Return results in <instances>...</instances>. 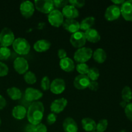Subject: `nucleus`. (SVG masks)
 Returning <instances> with one entry per match:
<instances>
[{"label": "nucleus", "instance_id": "obj_6", "mask_svg": "<svg viewBox=\"0 0 132 132\" xmlns=\"http://www.w3.org/2000/svg\"><path fill=\"white\" fill-rule=\"evenodd\" d=\"M48 21L52 26L54 27H59L64 21V16L60 10L54 9L48 15Z\"/></svg>", "mask_w": 132, "mask_h": 132}, {"label": "nucleus", "instance_id": "obj_15", "mask_svg": "<svg viewBox=\"0 0 132 132\" xmlns=\"http://www.w3.org/2000/svg\"><path fill=\"white\" fill-rule=\"evenodd\" d=\"M90 80L86 75H79L76 76L73 81V85L76 89L84 90L88 87Z\"/></svg>", "mask_w": 132, "mask_h": 132}, {"label": "nucleus", "instance_id": "obj_34", "mask_svg": "<svg viewBox=\"0 0 132 132\" xmlns=\"http://www.w3.org/2000/svg\"><path fill=\"white\" fill-rule=\"evenodd\" d=\"M68 3L77 9V8L82 7L85 5V1L84 0H70L68 1Z\"/></svg>", "mask_w": 132, "mask_h": 132}, {"label": "nucleus", "instance_id": "obj_17", "mask_svg": "<svg viewBox=\"0 0 132 132\" xmlns=\"http://www.w3.org/2000/svg\"><path fill=\"white\" fill-rule=\"evenodd\" d=\"M61 12L64 18H67V19H74L75 18H78L79 15L77 9L70 5H68L63 8Z\"/></svg>", "mask_w": 132, "mask_h": 132}, {"label": "nucleus", "instance_id": "obj_31", "mask_svg": "<svg viewBox=\"0 0 132 132\" xmlns=\"http://www.w3.org/2000/svg\"><path fill=\"white\" fill-rule=\"evenodd\" d=\"M11 51L8 47H0V60H6L10 57Z\"/></svg>", "mask_w": 132, "mask_h": 132}, {"label": "nucleus", "instance_id": "obj_39", "mask_svg": "<svg viewBox=\"0 0 132 132\" xmlns=\"http://www.w3.org/2000/svg\"><path fill=\"white\" fill-rule=\"evenodd\" d=\"M89 89L92 91H97L99 88V85L97 81H90L88 86Z\"/></svg>", "mask_w": 132, "mask_h": 132}, {"label": "nucleus", "instance_id": "obj_2", "mask_svg": "<svg viewBox=\"0 0 132 132\" xmlns=\"http://www.w3.org/2000/svg\"><path fill=\"white\" fill-rule=\"evenodd\" d=\"M12 45L14 51L19 55H27L30 50V45L24 38L15 39Z\"/></svg>", "mask_w": 132, "mask_h": 132}, {"label": "nucleus", "instance_id": "obj_23", "mask_svg": "<svg viewBox=\"0 0 132 132\" xmlns=\"http://www.w3.org/2000/svg\"><path fill=\"white\" fill-rule=\"evenodd\" d=\"M27 111L23 106L18 105L14 107L12 112V116L18 120H22L27 116Z\"/></svg>", "mask_w": 132, "mask_h": 132}, {"label": "nucleus", "instance_id": "obj_19", "mask_svg": "<svg viewBox=\"0 0 132 132\" xmlns=\"http://www.w3.org/2000/svg\"><path fill=\"white\" fill-rule=\"evenodd\" d=\"M84 33H85L86 40L89 42L95 43H97L100 41V34L98 32V31L94 28H90V29L87 30Z\"/></svg>", "mask_w": 132, "mask_h": 132}, {"label": "nucleus", "instance_id": "obj_46", "mask_svg": "<svg viewBox=\"0 0 132 132\" xmlns=\"http://www.w3.org/2000/svg\"><path fill=\"white\" fill-rule=\"evenodd\" d=\"M1 118H0V126H1Z\"/></svg>", "mask_w": 132, "mask_h": 132}, {"label": "nucleus", "instance_id": "obj_4", "mask_svg": "<svg viewBox=\"0 0 132 132\" xmlns=\"http://www.w3.org/2000/svg\"><path fill=\"white\" fill-rule=\"evenodd\" d=\"M15 40V36L11 29L4 28L0 32V45L2 47H8L12 45Z\"/></svg>", "mask_w": 132, "mask_h": 132}, {"label": "nucleus", "instance_id": "obj_32", "mask_svg": "<svg viewBox=\"0 0 132 132\" xmlns=\"http://www.w3.org/2000/svg\"><path fill=\"white\" fill-rule=\"evenodd\" d=\"M108 122L106 119H101L96 126L97 132H104L108 128Z\"/></svg>", "mask_w": 132, "mask_h": 132}, {"label": "nucleus", "instance_id": "obj_14", "mask_svg": "<svg viewBox=\"0 0 132 132\" xmlns=\"http://www.w3.org/2000/svg\"><path fill=\"white\" fill-rule=\"evenodd\" d=\"M68 104V101L65 98H60L55 99L50 105V110L54 113H59L63 112Z\"/></svg>", "mask_w": 132, "mask_h": 132}, {"label": "nucleus", "instance_id": "obj_20", "mask_svg": "<svg viewBox=\"0 0 132 132\" xmlns=\"http://www.w3.org/2000/svg\"><path fill=\"white\" fill-rule=\"evenodd\" d=\"M51 46L50 41L46 39H40L36 41L34 45V49L37 52H44L49 50Z\"/></svg>", "mask_w": 132, "mask_h": 132}, {"label": "nucleus", "instance_id": "obj_9", "mask_svg": "<svg viewBox=\"0 0 132 132\" xmlns=\"http://www.w3.org/2000/svg\"><path fill=\"white\" fill-rule=\"evenodd\" d=\"M29 64L26 59L22 57H18L14 60V68L19 74H24L28 72Z\"/></svg>", "mask_w": 132, "mask_h": 132}, {"label": "nucleus", "instance_id": "obj_47", "mask_svg": "<svg viewBox=\"0 0 132 132\" xmlns=\"http://www.w3.org/2000/svg\"><path fill=\"white\" fill-rule=\"evenodd\" d=\"M120 132H126V131H125V130H121Z\"/></svg>", "mask_w": 132, "mask_h": 132}, {"label": "nucleus", "instance_id": "obj_18", "mask_svg": "<svg viewBox=\"0 0 132 132\" xmlns=\"http://www.w3.org/2000/svg\"><path fill=\"white\" fill-rule=\"evenodd\" d=\"M63 127L64 132H77L78 131L77 122L72 117H67L64 120Z\"/></svg>", "mask_w": 132, "mask_h": 132}, {"label": "nucleus", "instance_id": "obj_22", "mask_svg": "<svg viewBox=\"0 0 132 132\" xmlns=\"http://www.w3.org/2000/svg\"><path fill=\"white\" fill-rule=\"evenodd\" d=\"M82 127L84 130L87 132H93L96 130L97 124L94 119L90 117L82 119L81 121Z\"/></svg>", "mask_w": 132, "mask_h": 132}, {"label": "nucleus", "instance_id": "obj_16", "mask_svg": "<svg viewBox=\"0 0 132 132\" xmlns=\"http://www.w3.org/2000/svg\"><path fill=\"white\" fill-rule=\"evenodd\" d=\"M62 25L64 30L72 34L80 30V23L76 19H65Z\"/></svg>", "mask_w": 132, "mask_h": 132}, {"label": "nucleus", "instance_id": "obj_27", "mask_svg": "<svg viewBox=\"0 0 132 132\" xmlns=\"http://www.w3.org/2000/svg\"><path fill=\"white\" fill-rule=\"evenodd\" d=\"M122 99L126 103H130L132 99V91L129 86H126L123 88L122 90Z\"/></svg>", "mask_w": 132, "mask_h": 132}, {"label": "nucleus", "instance_id": "obj_37", "mask_svg": "<svg viewBox=\"0 0 132 132\" xmlns=\"http://www.w3.org/2000/svg\"><path fill=\"white\" fill-rule=\"evenodd\" d=\"M53 3H54V7L55 6V7L59 9V8H64V6L68 5V1H66V0H54Z\"/></svg>", "mask_w": 132, "mask_h": 132}, {"label": "nucleus", "instance_id": "obj_49", "mask_svg": "<svg viewBox=\"0 0 132 132\" xmlns=\"http://www.w3.org/2000/svg\"><path fill=\"white\" fill-rule=\"evenodd\" d=\"M0 46H1V45H0Z\"/></svg>", "mask_w": 132, "mask_h": 132}, {"label": "nucleus", "instance_id": "obj_44", "mask_svg": "<svg viewBox=\"0 0 132 132\" xmlns=\"http://www.w3.org/2000/svg\"><path fill=\"white\" fill-rule=\"evenodd\" d=\"M125 1H124V0H112V2L113 3V5H117V6L119 5H122Z\"/></svg>", "mask_w": 132, "mask_h": 132}, {"label": "nucleus", "instance_id": "obj_25", "mask_svg": "<svg viewBox=\"0 0 132 132\" xmlns=\"http://www.w3.org/2000/svg\"><path fill=\"white\" fill-rule=\"evenodd\" d=\"M95 19L92 16L85 18L80 23V29L83 31H86L87 30L90 29L95 23Z\"/></svg>", "mask_w": 132, "mask_h": 132}, {"label": "nucleus", "instance_id": "obj_24", "mask_svg": "<svg viewBox=\"0 0 132 132\" xmlns=\"http://www.w3.org/2000/svg\"><path fill=\"white\" fill-rule=\"evenodd\" d=\"M93 58L98 63H103L105 62L107 58V54L105 50L103 48L96 49L93 53Z\"/></svg>", "mask_w": 132, "mask_h": 132}, {"label": "nucleus", "instance_id": "obj_45", "mask_svg": "<svg viewBox=\"0 0 132 132\" xmlns=\"http://www.w3.org/2000/svg\"><path fill=\"white\" fill-rule=\"evenodd\" d=\"M128 103H126V102L124 101H121V103H120V105H121V107H122V108H125V107L126 106V105H127Z\"/></svg>", "mask_w": 132, "mask_h": 132}, {"label": "nucleus", "instance_id": "obj_42", "mask_svg": "<svg viewBox=\"0 0 132 132\" xmlns=\"http://www.w3.org/2000/svg\"><path fill=\"white\" fill-rule=\"evenodd\" d=\"M57 55H58V57L61 59H64V58L67 57V51H66L63 48H61L58 50V53H57Z\"/></svg>", "mask_w": 132, "mask_h": 132}, {"label": "nucleus", "instance_id": "obj_11", "mask_svg": "<svg viewBox=\"0 0 132 132\" xmlns=\"http://www.w3.org/2000/svg\"><path fill=\"white\" fill-rule=\"evenodd\" d=\"M65 88L66 84L63 79H55L50 84V91L55 95L62 94L65 90Z\"/></svg>", "mask_w": 132, "mask_h": 132}, {"label": "nucleus", "instance_id": "obj_30", "mask_svg": "<svg viewBox=\"0 0 132 132\" xmlns=\"http://www.w3.org/2000/svg\"><path fill=\"white\" fill-rule=\"evenodd\" d=\"M89 69L88 65L86 63H78L76 66V70L80 75H87Z\"/></svg>", "mask_w": 132, "mask_h": 132}, {"label": "nucleus", "instance_id": "obj_8", "mask_svg": "<svg viewBox=\"0 0 132 132\" xmlns=\"http://www.w3.org/2000/svg\"><path fill=\"white\" fill-rule=\"evenodd\" d=\"M121 15V9L119 6L116 5H112L106 9L104 14V17L106 20L109 21H113L118 19Z\"/></svg>", "mask_w": 132, "mask_h": 132}, {"label": "nucleus", "instance_id": "obj_33", "mask_svg": "<svg viewBox=\"0 0 132 132\" xmlns=\"http://www.w3.org/2000/svg\"><path fill=\"white\" fill-rule=\"evenodd\" d=\"M41 87L44 91H47L50 88V81L48 76H44L41 79Z\"/></svg>", "mask_w": 132, "mask_h": 132}, {"label": "nucleus", "instance_id": "obj_38", "mask_svg": "<svg viewBox=\"0 0 132 132\" xmlns=\"http://www.w3.org/2000/svg\"><path fill=\"white\" fill-rule=\"evenodd\" d=\"M57 120V116L55 113H50L48 115L47 118H46V122L48 125H52Z\"/></svg>", "mask_w": 132, "mask_h": 132}, {"label": "nucleus", "instance_id": "obj_26", "mask_svg": "<svg viewBox=\"0 0 132 132\" xmlns=\"http://www.w3.org/2000/svg\"><path fill=\"white\" fill-rule=\"evenodd\" d=\"M6 92L10 99L14 101L19 100L22 97L21 91L17 87L9 88L6 90Z\"/></svg>", "mask_w": 132, "mask_h": 132}, {"label": "nucleus", "instance_id": "obj_40", "mask_svg": "<svg viewBox=\"0 0 132 132\" xmlns=\"http://www.w3.org/2000/svg\"><path fill=\"white\" fill-rule=\"evenodd\" d=\"M35 132H47V128L44 124L40 123L36 126Z\"/></svg>", "mask_w": 132, "mask_h": 132}, {"label": "nucleus", "instance_id": "obj_35", "mask_svg": "<svg viewBox=\"0 0 132 132\" xmlns=\"http://www.w3.org/2000/svg\"><path fill=\"white\" fill-rule=\"evenodd\" d=\"M125 112L126 117L130 121H132V103H128L126 106L125 108Z\"/></svg>", "mask_w": 132, "mask_h": 132}, {"label": "nucleus", "instance_id": "obj_28", "mask_svg": "<svg viewBox=\"0 0 132 132\" xmlns=\"http://www.w3.org/2000/svg\"><path fill=\"white\" fill-rule=\"evenodd\" d=\"M99 70L98 68H95V67H93L89 69L87 75L90 81H96L98 79L99 77Z\"/></svg>", "mask_w": 132, "mask_h": 132}, {"label": "nucleus", "instance_id": "obj_13", "mask_svg": "<svg viewBox=\"0 0 132 132\" xmlns=\"http://www.w3.org/2000/svg\"><path fill=\"white\" fill-rule=\"evenodd\" d=\"M120 9L124 19L127 21H132V0L125 1Z\"/></svg>", "mask_w": 132, "mask_h": 132}, {"label": "nucleus", "instance_id": "obj_7", "mask_svg": "<svg viewBox=\"0 0 132 132\" xmlns=\"http://www.w3.org/2000/svg\"><path fill=\"white\" fill-rule=\"evenodd\" d=\"M70 41L72 46L76 48L84 47L86 43V39L83 32L78 31L71 36Z\"/></svg>", "mask_w": 132, "mask_h": 132}, {"label": "nucleus", "instance_id": "obj_5", "mask_svg": "<svg viewBox=\"0 0 132 132\" xmlns=\"http://www.w3.org/2000/svg\"><path fill=\"white\" fill-rule=\"evenodd\" d=\"M34 4L36 9L43 14H50L54 10V3L52 0H36Z\"/></svg>", "mask_w": 132, "mask_h": 132}, {"label": "nucleus", "instance_id": "obj_43", "mask_svg": "<svg viewBox=\"0 0 132 132\" xmlns=\"http://www.w3.org/2000/svg\"><path fill=\"white\" fill-rule=\"evenodd\" d=\"M6 104V101L5 100V98L2 96L1 95H0V110L3 109L5 107Z\"/></svg>", "mask_w": 132, "mask_h": 132}, {"label": "nucleus", "instance_id": "obj_10", "mask_svg": "<svg viewBox=\"0 0 132 132\" xmlns=\"http://www.w3.org/2000/svg\"><path fill=\"white\" fill-rule=\"evenodd\" d=\"M21 14L24 18H30L33 15L35 11V6L32 2L30 1H23L21 3L19 7Z\"/></svg>", "mask_w": 132, "mask_h": 132}, {"label": "nucleus", "instance_id": "obj_36", "mask_svg": "<svg viewBox=\"0 0 132 132\" xmlns=\"http://www.w3.org/2000/svg\"><path fill=\"white\" fill-rule=\"evenodd\" d=\"M9 67L5 63L0 62V77H4L9 73Z\"/></svg>", "mask_w": 132, "mask_h": 132}, {"label": "nucleus", "instance_id": "obj_48", "mask_svg": "<svg viewBox=\"0 0 132 132\" xmlns=\"http://www.w3.org/2000/svg\"><path fill=\"white\" fill-rule=\"evenodd\" d=\"M93 132H97V131H93Z\"/></svg>", "mask_w": 132, "mask_h": 132}, {"label": "nucleus", "instance_id": "obj_21", "mask_svg": "<svg viewBox=\"0 0 132 132\" xmlns=\"http://www.w3.org/2000/svg\"><path fill=\"white\" fill-rule=\"evenodd\" d=\"M59 66L63 70L67 72H70L74 70L75 63L72 59L69 57H66L64 59H61L59 62Z\"/></svg>", "mask_w": 132, "mask_h": 132}, {"label": "nucleus", "instance_id": "obj_3", "mask_svg": "<svg viewBox=\"0 0 132 132\" xmlns=\"http://www.w3.org/2000/svg\"><path fill=\"white\" fill-rule=\"evenodd\" d=\"M93 55V51L91 48L87 47H82L79 48L75 52L73 58L78 63H85L90 60Z\"/></svg>", "mask_w": 132, "mask_h": 132}, {"label": "nucleus", "instance_id": "obj_12", "mask_svg": "<svg viewBox=\"0 0 132 132\" xmlns=\"http://www.w3.org/2000/svg\"><path fill=\"white\" fill-rule=\"evenodd\" d=\"M43 95L42 92L33 88H27L24 93V98L27 101L35 102L41 99Z\"/></svg>", "mask_w": 132, "mask_h": 132}, {"label": "nucleus", "instance_id": "obj_41", "mask_svg": "<svg viewBox=\"0 0 132 132\" xmlns=\"http://www.w3.org/2000/svg\"><path fill=\"white\" fill-rule=\"evenodd\" d=\"M36 128V125H34L32 124H28L24 128V132H35Z\"/></svg>", "mask_w": 132, "mask_h": 132}, {"label": "nucleus", "instance_id": "obj_1", "mask_svg": "<svg viewBox=\"0 0 132 132\" xmlns=\"http://www.w3.org/2000/svg\"><path fill=\"white\" fill-rule=\"evenodd\" d=\"M45 108L41 102H33L30 105L27 110V119L29 123L34 125H38L41 123L44 116Z\"/></svg>", "mask_w": 132, "mask_h": 132}, {"label": "nucleus", "instance_id": "obj_29", "mask_svg": "<svg viewBox=\"0 0 132 132\" xmlns=\"http://www.w3.org/2000/svg\"><path fill=\"white\" fill-rule=\"evenodd\" d=\"M24 80L27 84L34 85L37 81V77L35 73L32 71H28L24 74Z\"/></svg>", "mask_w": 132, "mask_h": 132}]
</instances>
